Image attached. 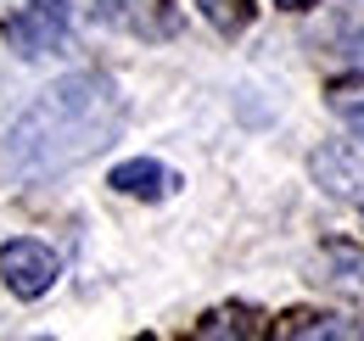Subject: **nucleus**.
<instances>
[{
	"instance_id": "obj_1",
	"label": "nucleus",
	"mask_w": 364,
	"mask_h": 341,
	"mask_svg": "<svg viewBox=\"0 0 364 341\" xmlns=\"http://www.w3.org/2000/svg\"><path fill=\"white\" fill-rule=\"evenodd\" d=\"M124 129V95L101 73H73L46 95H34L28 112H17V124L6 129L0 146V173L11 179H50L62 168L90 163L95 151H107Z\"/></svg>"
},
{
	"instance_id": "obj_2",
	"label": "nucleus",
	"mask_w": 364,
	"mask_h": 341,
	"mask_svg": "<svg viewBox=\"0 0 364 341\" xmlns=\"http://www.w3.org/2000/svg\"><path fill=\"white\" fill-rule=\"evenodd\" d=\"M85 11H90V23L124 28L135 40H174L180 34L174 0H85Z\"/></svg>"
},
{
	"instance_id": "obj_3",
	"label": "nucleus",
	"mask_w": 364,
	"mask_h": 341,
	"mask_svg": "<svg viewBox=\"0 0 364 341\" xmlns=\"http://www.w3.org/2000/svg\"><path fill=\"white\" fill-rule=\"evenodd\" d=\"M68 34V0H28L11 23H6V40L17 56H50Z\"/></svg>"
},
{
	"instance_id": "obj_4",
	"label": "nucleus",
	"mask_w": 364,
	"mask_h": 341,
	"mask_svg": "<svg viewBox=\"0 0 364 341\" xmlns=\"http://www.w3.org/2000/svg\"><path fill=\"white\" fill-rule=\"evenodd\" d=\"M309 173H314L319 190L342 196V202H364V146L359 140H331L309 157Z\"/></svg>"
},
{
	"instance_id": "obj_5",
	"label": "nucleus",
	"mask_w": 364,
	"mask_h": 341,
	"mask_svg": "<svg viewBox=\"0 0 364 341\" xmlns=\"http://www.w3.org/2000/svg\"><path fill=\"white\" fill-rule=\"evenodd\" d=\"M0 280L17 297H46L56 286V252L40 241H6L0 247Z\"/></svg>"
},
{
	"instance_id": "obj_6",
	"label": "nucleus",
	"mask_w": 364,
	"mask_h": 341,
	"mask_svg": "<svg viewBox=\"0 0 364 341\" xmlns=\"http://www.w3.org/2000/svg\"><path fill=\"white\" fill-rule=\"evenodd\" d=\"M107 185L124 190V196H140V202H157V196H168L180 179H174V168H163V163H151V157H135V163H118Z\"/></svg>"
},
{
	"instance_id": "obj_7",
	"label": "nucleus",
	"mask_w": 364,
	"mask_h": 341,
	"mask_svg": "<svg viewBox=\"0 0 364 341\" xmlns=\"http://www.w3.org/2000/svg\"><path fill=\"white\" fill-rule=\"evenodd\" d=\"M274 330L286 341H348V336H364V325L336 319V313H286Z\"/></svg>"
},
{
	"instance_id": "obj_8",
	"label": "nucleus",
	"mask_w": 364,
	"mask_h": 341,
	"mask_svg": "<svg viewBox=\"0 0 364 341\" xmlns=\"http://www.w3.org/2000/svg\"><path fill=\"white\" fill-rule=\"evenodd\" d=\"M319 280H325L331 291H342V297L364 302V252L359 247H331L325 263H319Z\"/></svg>"
},
{
	"instance_id": "obj_9",
	"label": "nucleus",
	"mask_w": 364,
	"mask_h": 341,
	"mask_svg": "<svg viewBox=\"0 0 364 341\" xmlns=\"http://www.w3.org/2000/svg\"><path fill=\"white\" fill-rule=\"evenodd\" d=\"M196 336H264V313L258 308H219L196 325Z\"/></svg>"
},
{
	"instance_id": "obj_10",
	"label": "nucleus",
	"mask_w": 364,
	"mask_h": 341,
	"mask_svg": "<svg viewBox=\"0 0 364 341\" xmlns=\"http://www.w3.org/2000/svg\"><path fill=\"white\" fill-rule=\"evenodd\" d=\"M202 6V17L219 28V34H241L247 23H252V0H196Z\"/></svg>"
},
{
	"instance_id": "obj_11",
	"label": "nucleus",
	"mask_w": 364,
	"mask_h": 341,
	"mask_svg": "<svg viewBox=\"0 0 364 341\" xmlns=\"http://www.w3.org/2000/svg\"><path fill=\"white\" fill-rule=\"evenodd\" d=\"M348 67H353V73H364V28L348 40Z\"/></svg>"
},
{
	"instance_id": "obj_12",
	"label": "nucleus",
	"mask_w": 364,
	"mask_h": 341,
	"mask_svg": "<svg viewBox=\"0 0 364 341\" xmlns=\"http://www.w3.org/2000/svg\"><path fill=\"white\" fill-rule=\"evenodd\" d=\"M336 107H342V118H348V124L364 134V101H336Z\"/></svg>"
},
{
	"instance_id": "obj_13",
	"label": "nucleus",
	"mask_w": 364,
	"mask_h": 341,
	"mask_svg": "<svg viewBox=\"0 0 364 341\" xmlns=\"http://www.w3.org/2000/svg\"><path fill=\"white\" fill-rule=\"evenodd\" d=\"M274 6H286V11H303V6H314V0H274Z\"/></svg>"
}]
</instances>
